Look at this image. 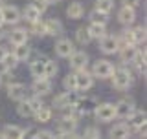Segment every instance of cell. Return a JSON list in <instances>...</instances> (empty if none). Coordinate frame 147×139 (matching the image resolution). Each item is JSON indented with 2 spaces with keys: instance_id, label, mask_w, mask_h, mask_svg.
Here are the masks:
<instances>
[{
  "instance_id": "obj_33",
  "label": "cell",
  "mask_w": 147,
  "mask_h": 139,
  "mask_svg": "<svg viewBox=\"0 0 147 139\" xmlns=\"http://www.w3.org/2000/svg\"><path fill=\"white\" fill-rule=\"evenodd\" d=\"M118 42H119V48H121V46L134 44V39H132V29H123L121 35L118 37Z\"/></svg>"
},
{
  "instance_id": "obj_36",
  "label": "cell",
  "mask_w": 147,
  "mask_h": 139,
  "mask_svg": "<svg viewBox=\"0 0 147 139\" xmlns=\"http://www.w3.org/2000/svg\"><path fill=\"white\" fill-rule=\"evenodd\" d=\"M96 9H99V11L109 15L114 9V0H96Z\"/></svg>"
},
{
  "instance_id": "obj_37",
  "label": "cell",
  "mask_w": 147,
  "mask_h": 139,
  "mask_svg": "<svg viewBox=\"0 0 147 139\" xmlns=\"http://www.w3.org/2000/svg\"><path fill=\"white\" fill-rule=\"evenodd\" d=\"M31 33H35L37 37H46V27H44V22L42 20H37L31 24Z\"/></svg>"
},
{
  "instance_id": "obj_5",
  "label": "cell",
  "mask_w": 147,
  "mask_h": 139,
  "mask_svg": "<svg viewBox=\"0 0 147 139\" xmlns=\"http://www.w3.org/2000/svg\"><path fill=\"white\" fill-rule=\"evenodd\" d=\"M0 17H2L4 24H9V26H15L22 20L20 9L17 6H7V4H4L2 9H0Z\"/></svg>"
},
{
  "instance_id": "obj_6",
  "label": "cell",
  "mask_w": 147,
  "mask_h": 139,
  "mask_svg": "<svg viewBox=\"0 0 147 139\" xmlns=\"http://www.w3.org/2000/svg\"><path fill=\"white\" fill-rule=\"evenodd\" d=\"M134 110H136L134 101H132V99H127V97L119 99L118 103L114 104V112H116V117H118V119H127V117H131Z\"/></svg>"
},
{
  "instance_id": "obj_31",
  "label": "cell",
  "mask_w": 147,
  "mask_h": 139,
  "mask_svg": "<svg viewBox=\"0 0 147 139\" xmlns=\"http://www.w3.org/2000/svg\"><path fill=\"white\" fill-rule=\"evenodd\" d=\"M57 72H59V66H57V62L52 61V59H48L44 64V77L46 79H52L57 75Z\"/></svg>"
},
{
  "instance_id": "obj_45",
  "label": "cell",
  "mask_w": 147,
  "mask_h": 139,
  "mask_svg": "<svg viewBox=\"0 0 147 139\" xmlns=\"http://www.w3.org/2000/svg\"><path fill=\"white\" fill-rule=\"evenodd\" d=\"M7 53V49L6 48H2V46H0V61H2V57H4V55H6Z\"/></svg>"
},
{
  "instance_id": "obj_4",
  "label": "cell",
  "mask_w": 147,
  "mask_h": 139,
  "mask_svg": "<svg viewBox=\"0 0 147 139\" xmlns=\"http://www.w3.org/2000/svg\"><path fill=\"white\" fill-rule=\"evenodd\" d=\"M94 115L99 123H110L116 119V112H114V104L112 103H98V106L94 108Z\"/></svg>"
},
{
  "instance_id": "obj_15",
  "label": "cell",
  "mask_w": 147,
  "mask_h": 139,
  "mask_svg": "<svg viewBox=\"0 0 147 139\" xmlns=\"http://www.w3.org/2000/svg\"><path fill=\"white\" fill-rule=\"evenodd\" d=\"M109 139H131V128L125 123H118L109 130Z\"/></svg>"
},
{
  "instance_id": "obj_41",
  "label": "cell",
  "mask_w": 147,
  "mask_h": 139,
  "mask_svg": "<svg viewBox=\"0 0 147 139\" xmlns=\"http://www.w3.org/2000/svg\"><path fill=\"white\" fill-rule=\"evenodd\" d=\"M35 136H37V128H33V126L26 128L22 132V139H35Z\"/></svg>"
},
{
  "instance_id": "obj_35",
  "label": "cell",
  "mask_w": 147,
  "mask_h": 139,
  "mask_svg": "<svg viewBox=\"0 0 147 139\" xmlns=\"http://www.w3.org/2000/svg\"><path fill=\"white\" fill-rule=\"evenodd\" d=\"M63 88H64V92H77L76 90V73H68L63 79Z\"/></svg>"
},
{
  "instance_id": "obj_26",
  "label": "cell",
  "mask_w": 147,
  "mask_h": 139,
  "mask_svg": "<svg viewBox=\"0 0 147 139\" xmlns=\"http://www.w3.org/2000/svg\"><path fill=\"white\" fill-rule=\"evenodd\" d=\"M88 18H90V22H94V24H103V26H107V22H109V15L103 13V11H99V9H92Z\"/></svg>"
},
{
  "instance_id": "obj_8",
  "label": "cell",
  "mask_w": 147,
  "mask_h": 139,
  "mask_svg": "<svg viewBox=\"0 0 147 139\" xmlns=\"http://www.w3.org/2000/svg\"><path fill=\"white\" fill-rule=\"evenodd\" d=\"M31 90H33V94L37 97H44V95L52 94L53 84H52V81L46 79V77H37L33 81V84H31Z\"/></svg>"
},
{
  "instance_id": "obj_39",
  "label": "cell",
  "mask_w": 147,
  "mask_h": 139,
  "mask_svg": "<svg viewBox=\"0 0 147 139\" xmlns=\"http://www.w3.org/2000/svg\"><path fill=\"white\" fill-rule=\"evenodd\" d=\"M28 103H30V106H31V110H33V114L35 112H39L40 108H42L44 106V103H42V99H40V97H31V99H28Z\"/></svg>"
},
{
  "instance_id": "obj_29",
  "label": "cell",
  "mask_w": 147,
  "mask_h": 139,
  "mask_svg": "<svg viewBox=\"0 0 147 139\" xmlns=\"http://www.w3.org/2000/svg\"><path fill=\"white\" fill-rule=\"evenodd\" d=\"M11 82H15L13 70H2L0 72V88H7Z\"/></svg>"
},
{
  "instance_id": "obj_21",
  "label": "cell",
  "mask_w": 147,
  "mask_h": 139,
  "mask_svg": "<svg viewBox=\"0 0 147 139\" xmlns=\"http://www.w3.org/2000/svg\"><path fill=\"white\" fill-rule=\"evenodd\" d=\"M13 55H15V59H17V62H26L28 59H30V55H31V48L26 44H18L13 48Z\"/></svg>"
},
{
  "instance_id": "obj_11",
  "label": "cell",
  "mask_w": 147,
  "mask_h": 139,
  "mask_svg": "<svg viewBox=\"0 0 147 139\" xmlns=\"http://www.w3.org/2000/svg\"><path fill=\"white\" fill-rule=\"evenodd\" d=\"M6 90H7V97L11 101H24L26 94H28V88L22 82H11Z\"/></svg>"
},
{
  "instance_id": "obj_25",
  "label": "cell",
  "mask_w": 147,
  "mask_h": 139,
  "mask_svg": "<svg viewBox=\"0 0 147 139\" xmlns=\"http://www.w3.org/2000/svg\"><path fill=\"white\" fill-rule=\"evenodd\" d=\"M88 29V33L92 39H101V37H105L107 35V26H103V24H94V22H90V26L86 27Z\"/></svg>"
},
{
  "instance_id": "obj_10",
  "label": "cell",
  "mask_w": 147,
  "mask_h": 139,
  "mask_svg": "<svg viewBox=\"0 0 147 139\" xmlns=\"http://www.w3.org/2000/svg\"><path fill=\"white\" fill-rule=\"evenodd\" d=\"M76 51V46H74V42L70 39H59L57 42H55V53H57V57L61 59H68L70 55Z\"/></svg>"
},
{
  "instance_id": "obj_19",
  "label": "cell",
  "mask_w": 147,
  "mask_h": 139,
  "mask_svg": "<svg viewBox=\"0 0 147 139\" xmlns=\"http://www.w3.org/2000/svg\"><path fill=\"white\" fill-rule=\"evenodd\" d=\"M118 53H119V61H121V62H132L134 57H136V53H138V48L134 44L121 46V48L118 49Z\"/></svg>"
},
{
  "instance_id": "obj_2",
  "label": "cell",
  "mask_w": 147,
  "mask_h": 139,
  "mask_svg": "<svg viewBox=\"0 0 147 139\" xmlns=\"http://www.w3.org/2000/svg\"><path fill=\"white\" fill-rule=\"evenodd\" d=\"M114 72V64L107 61V59H98V61L94 62V66H92V77L94 79H110Z\"/></svg>"
},
{
  "instance_id": "obj_27",
  "label": "cell",
  "mask_w": 147,
  "mask_h": 139,
  "mask_svg": "<svg viewBox=\"0 0 147 139\" xmlns=\"http://www.w3.org/2000/svg\"><path fill=\"white\" fill-rule=\"evenodd\" d=\"M33 115H35V119L39 123H50V121H52L53 112H52V108H48V106H42V108H40L39 112H35Z\"/></svg>"
},
{
  "instance_id": "obj_18",
  "label": "cell",
  "mask_w": 147,
  "mask_h": 139,
  "mask_svg": "<svg viewBox=\"0 0 147 139\" xmlns=\"http://www.w3.org/2000/svg\"><path fill=\"white\" fill-rule=\"evenodd\" d=\"M46 61H48V57H46V55H39L35 61L30 62V73L35 79L37 77H44V64H46Z\"/></svg>"
},
{
  "instance_id": "obj_23",
  "label": "cell",
  "mask_w": 147,
  "mask_h": 139,
  "mask_svg": "<svg viewBox=\"0 0 147 139\" xmlns=\"http://www.w3.org/2000/svg\"><path fill=\"white\" fill-rule=\"evenodd\" d=\"M22 132H24V128H20L18 124H6L2 136L6 139H22Z\"/></svg>"
},
{
  "instance_id": "obj_46",
  "label": "cell",
  "mask_w": 147,
  "mask_h": 139,
  "mask_svg": "<svg viewBox=\"0 0 147 139\" xmlns=\"http://www.w3.org/2000/svg\"><path fill=\"white\" fill-rule=\"evenodd\" d=\"M44 2H46V4H48V6H52V4H57V2H59V0H44Z\"/></svg>"
},
{
  "instance_id": "obj_16",
  "label": "cell",
  "mask_w": 147,
  "mask_h": 139,
  "mask_svg": "<svg viewBox=\"0 0 147 139\" xmlns=\"http://www.w3.org/2000/svg\"><path fill=\"white\" fill-rule=\"evenodd\" d=\"M145 119H147V114L144 112V110H134L131 117H127V126L138 130V128L145 126Z\"/></svg>"
},
{
  "instance_id": "obj_12",
  "label": "cell",
  "mask_w": 147,
  "mask_h": 139,
  "mask_svg": "<svg viewBox=\"0 0 147 139\" xmlns=\"http://www.w3.org/2000/svg\"><path fill=\"white\" fill-rule=\"evenodd\" d=\"M98 106V99L96 97H79L76 103V110L81 115H86L90 112H94V108Z\"/></svg>"
},
{
  "instance_id": "obj_13",
  "label": "cell",
  "mask_w": 147,
  "mask_h": 139,
  "mask_svg": "<svg viewBox=\"0 0 147 139\" xmlns=\"http://www.w3.org/2000/svg\"><path fill=\"white\" fill-rule=\"evenodd\" d=\"M70 68L76 70V72H79V70H86V66H88V55H86L85 51H74L70 57Z\"/></svg>"
},
{
  "instance_id": "obj_1",
  "label": "cell",
  "mask_w": 147,
  "mask_h": 139,
  "mask_svg": "<svg viewBox=\"0 0 147 139\" xmlns=\"http://www.w3.org/2000/svg\"><path fill=\"white\" fill-rule=\"evenodd\" d=\"M110 79H112V86L116 88V90H119V92L129 90V88L132 86V81H134L132 72L127 70V68H114Z\"/></svg>"
},
{
  "instance_id": "obj_22",
  "label": "cell",
  "mask_w": 147,
  "mask_h": 139,
  "mask_svg": "<svg viewBox=\"0 0 147 139\" xmlns=\"http://www.w3.org/2000/svg\"><path fill=\"white\" fill-rule=\"evenodd\" d=\"M66 15H68V18H72V20H79V18L85 15V7H83L81 2H72V4H68V7H66Z\"/></svg>"
},
{
  "instance_id": "obj_9",
  "label": "cell",
  "mask_w": 147,
  "mask_h": 139,
  "mask_svg": "<svg viewBox=\"0 0 147 139\" xmlns=\"http://www.w3.org/2000/svg\"><path fill=\"white\" fill-rule=\"evenodd\" d=\"M99 49H101L105 55H114V53H118V49H119L118 37H114V35H105V37H101V39H99Z\"/></svg>"
},
{
  "instance_id": "obj_43",
  "label": "cell",
  "mask_w": 147,
  "mask_h": 139,
  "mask_svg": "<svg viewBox=\"0 0 147 139\" xmlns=\"http://www.w3.org/2000/svg\"><path fill=\"white\" fill-rule=\"evenodd\" d=\"M121 4L125 7H132V9H136L138 6H140V0H121Z\"/></svg>"
},
{
  "instance_id": "obj_7",
  "label": "cell",
  "mask_w": 147,
  "mask_h": 139,
  "mask_svg": "<svg viewBox=\"0 0 147 139\" xmlns=\"http://www.w3.org/2000/svg\"><path fill=\"white\" fill-rule=\"evenodd\" d=\"M94 86V77L86 70H79L76 73V90L77 92H86Z\"/></svg>"
},
{
  "instance_id": "obj_40",
  "label": "cell",
  "mask_w": 147,
  "mask_h": 139,
  "mask_svg": "<svg viewBox=\"0 0 147 139\" xmlns=\"http://www.w3.org/2000/svg\"><path fill=\"white\" fill-rule=\"evenodd\" d=\"M31 6H33L40 15H42V13L46 11V7H48V4H46L44 0H31Z\"/></svg>"
},
{
  "instance_id": "obj_48",
  "label": "cell",
  "mask_w": 147,
  "mask_h": 139,
  "mask_svg": "<svg viewBox=\"0 0 147 139\" xmlns=\"http://www.w3.org/2000/svg\"><path fill=\"white\" fill-rule=\"evenodd\" d=\"M2 26H4V20H2V17H0V29H2Z\"/></svg>"
},
{
  "instance_id": "obj_30",
  "label": "cell",
  "mask_w": 147,
  "mask_h": 139,
  "mask_svg": "<svg viewBox=\"0 0 147 139\" xmlns=\"http://www.w3.org/2000/svg\"><path fill=\"white\" fill-rule=\"evenodd\" d=\"M17 114L20 115V117H31V115H33V110H31V106H30V103H28V99L18 101Z\"/></svg>"
},
{
  "instance_id": "obj_38",
  "label": "cell",
  "mask_w": 147,
  "mask_h": 139,
  "mask_svg": "<svg viewBox=\"0 0 147 139\" xmlns=\"http://www.w3.org/2000/svg\"><path fill=\"white\" fill-rule=\"evenodd\" d=\"M81 139H99V130L96 126H86Z\"/></svg>"
},
{
  "instance_id": "obj_14",
  "label": "cell",
  "mask_w": 147,
  "mask_h": 139,
  "mask_svg": "<svg viewBox=\"0 0 147 139\" xmlns=\"http://www.w3.org/2000/svg\"><path fill=\"white\" fill-rule=\"evenodd\" d=\"M7 40L11 42L13 46H18V44H26L28 42V35H30V31L26 29V27H15L13 31H7Z\"/></svg>"
},
{
  "instance_id": "obj_49",
  "label": "cell",
  "mask_w": 147,
  "mask_h": 139,
  "mask_svg": "<svg viewBox=\"0 0 147 139\" xmlns=\"http://www.w3.org/2000/svg\"><path fill=\"white\" fill-rule=\"evenodd\" d=\"M0 139H6V137H4V136H2V134H0Z\"/></svg>"
},
{
  "instance_id": "obj_34",
  "label": "cell",
  "mask_w": 147,
  "mask_h": 139,
  "mask_svg": "<svg viewBox=\"0 0 147 139\" xmlns=\"http://www.w3.org/2000/svg\"><path fill=\"white\" fill-rule=\"evenodd\" d=\"M132 39H134V46L145 44V26H138L132 29Z\"/></svg>"
},
{
  "instance_id": "obj_42",
  "label": "cell",
  "mask_w": 147,
  "mask_h": 139,
  "mask_svg": "<svg viewBox=\"0 0 147 139\" xmlns=\"http://www.w3.org/2000/svg\"><path fill=\"white\" fill-rule=\"evenodd\" d=\"M35 139H53V132H50V130H37V136Z\"/></svg>"
},
{
  "instance_id": "obj_24",
  "label": "cell",
  "mask_w": 147,
  "mask_h": 139,
  "mask_svg": "<svg viewBox=\"0 0 147 139\" xmlns=\"http://www.w3.org/2000/svg\"><path fill=\"white\" fill-rule=\"evenodd\" d=\"M20 15H22V18H24L26 22H30V24H33V22L40 20V13L37 11V9L31 6V4H28V6L24 7V11H20Z\"/></svg>"
},
{
  "instance_id": "obj_20",
  "label": "cell",
  "mask_w": 147,
  "mask_h": 139,
  "mask_svg": "<svg viewBox=\"0 0 147 139\" xmlns=\"http://www.w3.org/2000/svg\"><path fill=\"white\" fill-rule=\"evenodd\" d=\"M44 27H46V35H50V37H59L63 33V24L57 18H48V20H44Z\"/></svg>"
},
{
  "instance_id": "obj_28",
  "label": "cell",
  "mask_w": 147,
  "mask_h": 139,
  "mask_svg": "<svg viewBox=\"0 0 147 139\" xmlns=\"http://www.w3.org/2000/svg\"><path fill=\"white\" fill-rule=\"evenodd\" d=\"M76 40H77V44H81V46L88 44L92 40L88 29H86V27H77V29H76Z\"/></svg>"
},
{
  "instance_id": "obj_47",
  "label": "cell",
  "mask_w": 147,
  "mask_h": 139,
  "mask_svg": "<svg viewBox=\"0 0 147 139\" xmlns=\"http://www.w3.org/2000/svg\"><path fill=\"white\" fill-rule=\"evenodd\" d=\"M6 4V0H0V9H2V6Z\"/></svg>"
},
{
  "instance_id": "obj_44",
  "label": "cell",
  "mask_w": 147,
  "mask_h": 139,
  "mask_svg": "<svg viewBox=\"0 0 147 139\" xmlns=\"http://www.w3.org/2000/svg\"><path fill=\"white\" fill-rule=\"evenodd\" d=\"M63 139H81V136H77L76 132H70V134H63Z\"/></svg>"
},
{
  "instance_id": "obj_17",
  "label": "cell",
  "mask_w": 147,
  "mask_h": 139,
  "mask_svg": "<svg viewBox=\"0 0 147 139\" xmlns=\"http://www.w3.org/2000/svg\"><path fill=\"white\" fill-rule=\"evenodd\" d=\"M118 20H119V24H123V26L134 24L136 22V9L121 6V9L118 11Z\"/></svg>"
},
{
  "instance_id": "obj_3",
  "label": "cell",
  "mask_w": 147,
  "mask_h": 139,
  "mask_svg": "<svg viewBox=\"0 0 147 139\" xmlns=\"http://www.w3.org/2000/svg\"><path fill=\"white\" fill-rule=\"evenodd\" d=\"M77 99H79V95L76 94V92H63V94L55 95L53 101H52V106L55 110H64V108H70L77 103Z\"/></svg>"
},
{
  "instance_id": "obj_32",
  "label": "cell",
  "mask_w": 147,
  "mask_h": 139,
  "mask_svg": "<svg viewBox=\"0 0 147 139\" xmlns=\"http://www.w3.org/2000/svg\"><path fill=\"white\" fill-rule=\"evenodd\" d=\"M0 64H2V66H4V70H15L17 68V59H15V55H13V53H6V55H4V57H2V61H0Z\"/></svg>"
}]
</instances>
